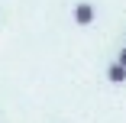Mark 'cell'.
Listing matches in <instances>:
<instances>
[{"label": "cell", "instance_id": "cell-1", "mask_svg": "<svg viewBox=\"0 0 126 123\" xmlns=\"http://www.w3.org/2000/svg\"><path fill=\"white\" fill-rule=\"evenodd\" d=\"M74 23H78V26L94 23V7L91 3H78V7H74Z\"/></svg>", "mask_w": 126, "mask_h": 123}, {"label": "cell", "instance_id": "cell-2", "mask_svg": "<svg viewBox=\"0 0 126 123\" xmlns=\"http://www.w3.org/2000/svg\"><path fill=\"white\" fill-rule=\"evenodd\" d=\"M107 78H110L113 84H123V81H126V65H120V62H113V65L107 68Z\"/></svg>", "mask_w": 126, "mask_h": 123}, {"label": "cell", "instance_id": "cell-3", "mask_svg": "<svg viewBox=\"0 0 126 123\" xmlns=\"http://www.w3.org/2000/svg\"><path fill=\"white\" fill-rule=\"evenodd\" d=\"M120 65H126V49H123V52H120V58H116Z\"/></svg>", "mask_w": 126, "mask_h": 123}]
</instances>
